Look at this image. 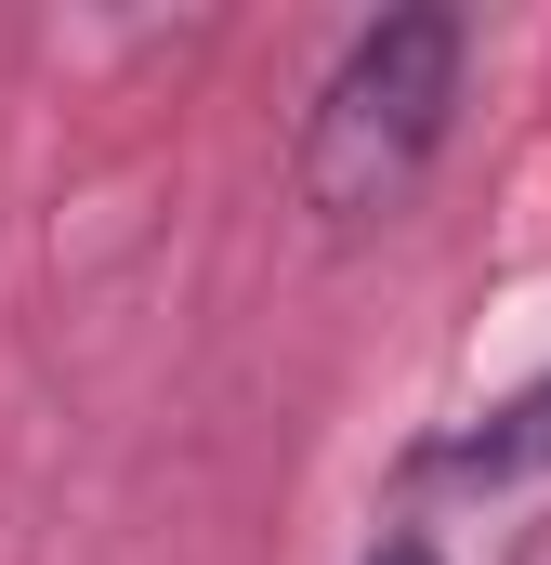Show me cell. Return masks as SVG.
<instances>
[{"instance_id":"obj_2","label":"cell","mask_w":551,"mask_h":565,"mask_svg":"<svg viewBox=\"0 0 551 565\" xmlns=\"http://www.w3.org/2000/svg\"><path fill=\"white\" fill-rule=\"evenodd\" d=\"M512 460H551V395H526L499 434H473V447H460V473H512Z\"/></svg>"},{"instance_id":"obj_3","label":"cell","mask_w":551,"mask_h":565,"mask_svg":"<svg viewBox=\"0 0 551 565\" xmlns=\"http://www.w3.org/2000/svg\"><path fill=\"white\" fill-rule=\"evenodd\" d=\"M381 565H433V553H420V540H395V553H381Z\"/></svg>"},{"instance_id":"obj_1","label":"cell","mask_w":551,"mask_h":565,"mask_svg":"<svg viewBox=\"0 0 551 565\" xmlns=\"http://www.w3.org/2000/svg\"><path fill=\"white\" fill-rule=\"evenodd\" d=\"M446 106H460V26H446V13H381V26L328 66V93H315V119H302V198H315L328 224L395 211L420 184V158L446 145Z\"/></svg>"}]
</instances>
